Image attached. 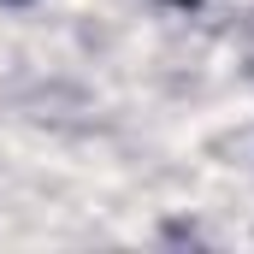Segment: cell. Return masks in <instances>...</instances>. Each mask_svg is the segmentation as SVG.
Here are the masks:
<instances>
[{"mask_svg":"<svg viewBox=\"0 0 254 254\" xmlns=\"http://www.w3.org/2000/svg\"><path fill=\"white\" fill-rule=\"evenodd\" d=\"M172 6H195V0H172Z\"/></svg>","mask_w":254,"mask_h":254,"instance_id":"cell-1","label":"cell"}]
</instances>
